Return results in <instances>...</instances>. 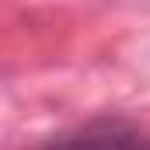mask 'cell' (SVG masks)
<instances>
[{"instance_id":"1","label":"cell","mask_w":150,"mask_h":150,"mask_svg":"<svg viewBox=\"0 0 150 150\" xmlns=\"http://www.w3.org/2000/svg\"><path fill=\"white\" fill-rule=\"evenodd\" d=\"M42 150H150V140L122 122H91L49 140Z\"/></svg>"}]
</instances>
